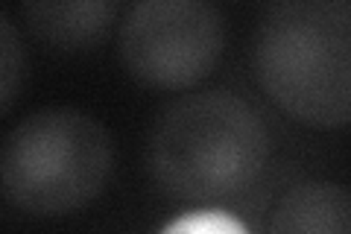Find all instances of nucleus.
<instances>
[{
	"instance_id": "7ed1b4c3",
	"label": "nucleus",
	"mask_w": 351,
	"mask_h": 234,
	"mask_svg": "<svg viewBox=\"0 0 351 234\" xmlns=\"http://www.w3.org/2000/svg\"><path fill=\"white\" fill-rule=\"evenodd\" d=\"M108 170V132L80 108H44L24 117L0 152L6 199L41 217H62L88 205L103 191Z\"/></svg>"
},
{
	"instance_id": "6e6552de",
	"label": "nucleus",
	"mask_w": 351,
	"mask_h": 234,
	"mask_svg": "<svg viewBox=\"0 0 351 234\" xmlns=\"http://www.w3.org/2000/svg\"><path fill=\"white\" fill-rule=\"evenodd\" d=\"M161 234H249L240 220L226 211H193L179 220H173Z\"/></svg>"
},
{
	"instance_id": "f257e3e1",
	"label": "nucleus",
	"mask_w": 351,
	"mask_h": 234,
	"mask_svg": "<svg viewBox=\"0 0 351 234\" xmlns=\"http://www.w3.org/2000/svg\"><path fill=\"white\" fill-rule=\"evenodd\" d=\"M261 88L307 126H351V0H284L252 38Z\"/></svg>"
},
{
	"instance_id": "39448f33",
	"label": "nucleus",
	"mask_w": 351,
	"mask_h": 234,
	"mask_svg": "<svg viewBox=\"0 0 351 234\" xmlns=\"http://www.w3.org/2000/svg\"><path fill=\"white\" fill-rule=\"evenodd\" d=\"M267 234H351V191L337 182H302L269 214Z\"/></svg>"
},
{
	"instance_id": "f03ea898",
	"label": "nucleus",
	"mask_w": 351,
	"mask_h": 234,
	"mask_svg": "<svg viewBox=\"0 0 351 234\" xmlns=\"http://www.w3.org/2000/svg\"><path fill=\"white\" fill-rule=\"evenodd\" d=\"M269 135L249 103L228 91L184 97L164 108L147 141L149 173L164 191L214 202L258 179Z\"/></svg>"
},
{
	"instance_id": "20e7f679",
	"label": "nucleus",
	"mask_w": 351,
	"mask_h": 234,
	"mask_svg": "<svg viewBox=\"0 0 351 234\" xmlns=\"http://www.w3.org/2000/svg\"><path fill=\"white\" fill-rule=\"evenodd\" d=\"M226 24L202 0H144L120 27V56L138 82L179 91L202 82L223 53Z\"/></svg>"
},
{
	"instance_id": "423d86ee",
	"label": "nucleus",
	"mask_w": 351,
	"mask_h": 234,
	"mask_svg": "<svg viewBox=\"0 0 351 234\" xmlns=\"http://www.w3.org/2000/svg\"><path fill=\"white\" fill-rule=\"evenodd\" d=\"M24 15L29 21V30L41 41L76 50L103 38L108 21L114 15V6L103 3V0H64V3L47 0V3H27Z\"/></svg>"
},
{
	"instance_id": "0eeeda50",
	"label": "nucleus",
	"mask_w": 351,
	"mask_h": 234,
	"mask_svg": "<svg viewBox=\"0 0 351 234\" xmlns=\"http://www.w3.org/2000/svg\"><path fill=\"white\" fill-rule=\"evenodd\" d=\"M21 71H24V53H21L12 21L3 12L0 15V106H3V111L12 108Z\"/></svg>"
}]
</instances>
